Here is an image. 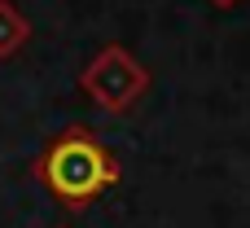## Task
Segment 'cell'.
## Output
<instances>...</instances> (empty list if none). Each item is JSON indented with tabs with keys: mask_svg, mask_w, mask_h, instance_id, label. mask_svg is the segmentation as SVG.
Here are the masks:
<instances>
[{
	"mask_svg": "<svg viewBox=\"0 0 250 228\" xmlns=\"http://www.w3.org/2000/svg\"><path fill=\"white\" fill-rule=\"evenodd\" d=\"M211 4H215V9H233L237 0H211Z\"/></svg>",
	"mask_w": 250,
	"mask_h": 228,
	"instance_id": "obj_4",
	"label": "cell"
},
{
	"mask_svg": "<svg viewBox=\"0 0 250 228\" xmlns=\"http://www.w3.org/2000/svg\"><path fill=\"white\" fill-rule=\"evenodd\" d=\"M83 88H88L105 110H127V105L149 88V75L136 66V57H132L123 44H105V48L83 66Z\"/></svg>",
	"mask_w": 250,
	"mask_h": 228,
	"instance_id": "obj_2",
	"label": "cell"
},
{
	"mask_svg": "<svg viewBox=\"0 0 250 228\" xmlns=\"http://www.w3.org/2000/svg\"><path fill=\"white\" fill-rule=\"evenodd\" d=\"M35 171H40V180H44L66 207H83V202L101 198V193L119 180L114 154H110L92 132H83V127L62 132V136L44 149V158H40Z\"/></svg>",
	"mask_w": 250,
	"mask_h": 228,
	"instance_id": "obj_1",
	"label": "cell"
},
{
	"mask_svg": "<svg viewBox=\"0 0 250 228\" xmlns=\"http://www.w3.org/2000/svg\"><path fill=\"white\" fill-rule=\"evenodd\" d=\"M31 40V22L18 9V0H0V57L22 53V44Z\"/></svg>",
	"mask_w": 250,
	"mask_h": 228,
	"instance_id": "obj_3",
	"label": "cell"
}]
</instances>
